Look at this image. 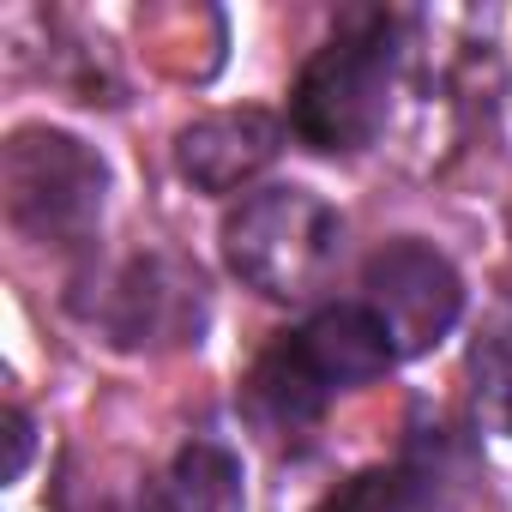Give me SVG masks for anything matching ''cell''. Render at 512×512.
<instances>
[{"mask_svg":"<svg viewBox=\"0 0 512 512\" xmlns=\"http://www.w3.org/2000/svg\"><path fill=\"white\" fill-rule=\"evenodd\" d=\"M398 25L386 13H350L302 67L290 91V127L314 151H368L392 115Z\"/></svg>","mask_w":512,"mask_h":512,"instance_id":"cell-2","label":"cell"},{"mask_svg":"<svg viewBox=\"0 0 512 512\" xmlns=\"http://www.w3.org/2000/svg\"><path fill=\"white\" fill-rule=\"evenodd\" d=\"M91 320L121 344V350H187L205 338L211 320V290L205 272L169 247L133 253L103 278V296Z\"/></svg>","mask_w":512,"mask_h":512,"instance_id":"cell-5","label":"cell"},{"mask_svg":"<svg viewBox=\"0 0 512 512\" xmlns=\"http://www.w3.org/2000/svg\"><path fill=\"white\" fill-rule=\"evenodd\" d=\"M0 193H7V217L31 241L73 247L103 223L109 199V169L103 157L55 127H19L0 157Z\"/></svg>","mask_w":512,"mask_h":512,"instance_id":"cell-4","label":"cell"},{"mask_svg":"<svg viewBox=\"0 0 512 512\" xmlns=\"http://www.w3.org/2000/svg\"><path fill=\"white\" fill-rule=\"evenodd\" d=\"M362 302L380 314V326L404 356H428L464 314V278L428 241H386L362 266Z\"/></svg>","mask_w":512,"mask_h":512,"instance_id":"cell-6","label":"cell"},{"mask_svg":"<svg viewBox=\"0 0 512 512\" xmlns=\"http://www.w3.org/2000/svg\"><path fill=\"white\" fill-rule=\"evenodd\" d=\"M139 512H241V458L217 440H187L139 488Z\"/></svg>","mask_w":512,"mask_h":512,"instance_id":"cell-8","label":"cell"},{"mask_svg":"<svg viewBox=\"0 0 512 512\" xmlns=\"http://www.w3.org/2000/svg\"><path fill=\"white\" fill-rule=\"evenodd\" d=\"M284 151V121L266 109H223L175 133V169L205 193H235Z\"/></svg>","mask_w":512,"mask_h":512,"instance_id":"cell-7","label":"cell"},{"mask_svg":"<svg viewBox=\"0 0 512 512\" xmlns=\"http://www.w3.org/2000/svg\"><path fill=\"white\" fill-rule=\"evenodd\" d=\"M344 247V217L314 187H266L247 193L223 217V260L229 272L260 290L266 302H308L326 290Z\"/></svg>","mask_w":512,"mask_h":512,"instance_id":"cell-3","label":"cell"},{"mask_svg":"<svg viewBox=\"0 0 512 512\" xmlns=\"http://www.w3.org/2000/svg\"><path fill=\"white\" fill-rule=\"evenodd\" d=\"M398 362V344L392 332L380 326V314L368 302H338V308H320L308 326L284 332L260 368H253L247 392L260 404L266 422L278 428H308L326 416L332 398L344 392H362L368 380H380L386 368Z\"/></svg>","mask_w":512,"mask_h":512,"instance_id":"cell-1","label":"cell"},{"mask_svg":"<svg viewBox=\"0 0 512 512\" xmlns=\"http://www.w3.org/2000/svg\"><path fill=\"white\" fill-rule=\"evenodd\" d=\"M314 512H446L440 506V476L422 464H374L338 482Z\"/></svg>","mask_w":512,"mask_h":512,"instance_id":"cell-9","label":"cell"},{"mask_svg":"<svg viewBox=\"0 0 512 512\" xmlns=\"http://www.w3.org/2000/svg\"><path fill=\"white\" fill-rule=\"evenodd\" d=\"M470 404L482 428L512 440V302L470 344Z\"/></svg>","mask_w":512,"mask_h":512,"instance_id":"cell-10","label":"cell"},{"mask_svg":"<svg viewBox=\"0 0 512 512\" xmlns=\"http://www.w3.org/2000/svg\"><path fill=\"white\" fill-rule=\"evenodd\" d=\"M7 446H13V452H7V482H19L25 464H31V416H25L19 404L7 410Z\"/></svg>","mask_w":512,"mask_h":512,"instance_id":"cell-11","label":"cell"}]
</instances>
